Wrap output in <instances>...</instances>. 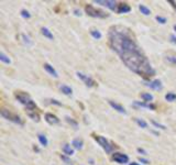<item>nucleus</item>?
<instances>
[{"mask_svg":"<svg viewBox=\"0 0 176 165\" xmlns=\"http://www.w3.org/2000/svg\"><path fill=\"white\" fill-rule=\"evenodd\" d=\"M72 145L75 147L76 150H82L83 147H84V142L81 139H74L72 142Z\"/></svg>","mask_w":176,"mask_h":165,"instance_id":"15","label":"nucleus"},{"mask_svg":"<svg viewBox=\"0 0 176 165\" xmlns=\"http://www.w3.org/2000/svg\"><path fill=\"white\" fill-rule=\"evenodd\" d=\"M74 13H75V16H79V17L82 16V12H81V10H78V9H75V10H74Z\"/></svg>","mask_w":176,"mask_h":165,"instance_id":"41","label":"nucleus"},{"mask_svg":"<svg viewBox=\"0 0 176 165\" xmlns=\"http://www.w3.org/2000/svg\"><path fill=\"white\" fill-rule=\"evenodd\" d=\"M21 17L24 19H30L31 18V14L29 13V11H26L25 9H22L21 10Z\"/></svg>","mask_w":176,"mask_h":165,"instance_id":"31","label":"nucleus"},{"mask_svg":"<svg viewBox=\"0 0 176 165\" xmlns=\"http://www.w3.org/2000/svg\"><path fill=\"white\" fill-rule=\"evenodd\" d=\"M131 11V7L129 6L126 2H121L118 5V9H117V12L118 13H127Z\"/></svg>","mask_w":176,"mask_h":165,"instance_id":"11","label":"nucleus"},{"mask_svg":"<svg viewBox=\"0 0 176 165\" xmlns=\"http://www.w3.org/2000/svg\"><path fill=\"white\" fill-rule=\"evenodd\" d=\"M139 161L141 162V163H143V164H149L150 163V161L146 159H143V158H139Z\"/></svg>","mask_w":176,"mask_h":165,"instance_id":"37","label":"nucleus"},{"mask_svg":"<svg viewBox=\"0 0 176 165\" xmlns=\"http://www.w3.org/2000/svg\"><path fill=\"white\" fill-rule=\"evenodd\" d=\"M151 122H152V124L155 127V128H157V129H162V130H165L166 129V127L164 126V124H162V123H158L157 121H155V120H151Z\"/></svg>","mask_w":176,"mask_h":165,"instance_id":"30","label":"nucleus"},{"mask_svg":"<svg viewBox=\"0 0 176 165\" xmlns=\"http://www.w3.org/2000/svg\"><path fill=\"white\" fill-rule=\"evenodd\" d=\"M66 165H72V164H66Z\"/></svg>","mask_w":176,"mask_h":165,"instance_id":"44","label":"nucleus"},{"mask_svg":"<svg viewBox=\"0 0 176 165\" xmlns=\"http://www.w3.org/2000/svg\"><path fill=\"white\" fill-rule=\"evenodd\" d=\"M93 138L95 139V141L100 145L105 151H106V153H111L113 150V147L111 145V143L109 142V141L105 138V136H102V135H98V134H95V133H93Z\"/></svg>","mask_w":176,"mask_h":165,"instance_id":"4","label":"nucleus"},{"mask_svg":"<svg viewBox=\"0 0 176 165\" xmlns=\"http://www.w3.org/2000/svg\"><path fill=\"white\" fill-rule=\"evenodd\" d=\"M95 3H98V5H101V6H106V0H95Z\"/></svg>","mask_w":176,"mask_h":165,"instance_id":"35","label":"nucleus"},{"mask_svg":"<svg viewBox=\"0 0 176 165\" xmlns=\"http://www.w3.org/2000/svg\"><path fill=\"white\" fill-rule=\"evenodd\" d=\"M173 28H174V30H175V32H176V24L174 25V26H173Z\"/></svg>","mask_w":176,"mask_h":165,"instance_id":"43","label":"nucleus"},{"mask_svg":"<svg viewBox=\"0 0 176 165\" xmlns=\"http://www.w3.org/2000/svg\"><path fill=\"white\" fill-rule=\"evenodd\" d=\"M139 10L141 11V13H143L144 16H150L151 14V10L146 6H144V5H140L139 6Z\"/></svg>","mask_w":176,"mask_h":165,"instance_id":"22","label":"nucleus"},{"mask_svg":"<svg viewBox=\"0 0 176 165\" xmlns=\"http://www.w3.org/2000/svg\"><path fill=\"white\" fill-rule=\"evenodd\" d=\"M60 89H61V92H63L64 95H67V96L73 94V89L67 85H61L60 86Z\"/></svg>","mask_w":176,"mask_h":165,"instance_id":"16","label":"nucleus"},{"mask_svg":"<svg viewBox=\"0 0 176 165\" xmlns=\"http://www.w3.org/2000/svg\"><path fill=\"white\" fill-rule=\"evenodd\" d=\"M145 85L148 86V87H150V88L153 89V90H162V88H163L162 81L158 80V79L152 80V81H150V83H146Z\"/></svg>","mask_w":176,"mask_h":165,"instance_id":"9","label":"nucleus"},{"mask_svg":"<svg viewBox=\"0 0 176 165\" xmlns=\"http://www.w3.org/2000/svg\"><path fill=\"white\" fill-rule=\"evenodd\" d=\"M134 121L137 122V124H138L139 127H141V128H143V129L148 128V123L145 122L143 119H140V118H134Z\"/></svg>","mask_w":176,"mask_h":165,"instance_id":"23","label":"nucleus"},{"mask_svg":"<svg viewBox=\"0 0 176 165\" xmlns=\"http://www.w3.org/2000/svg\"><path fill=\"white\" fill-rule=\"evenodd\" d=\"M76 75H77V77H78L79 79H82L83 81L86 84V86H88V87H93V86L96 85L95 80L93 79V78H90L88 75H85L84 73H81V72H77Z\"/></svg>","mask_w":176,"mask_h":165,"instance_id":"8","label":"nucleus"},{"mask_svg":"<svg viewBox=\"0 0 176 165\" xmlns=\"http://www.w3.org/2000/svg\"><path fill=\"white\" fill-rule=\"evenodd\" d=\"M43 67H44V69H45L47 73L50 74V75H52L53 77H55V78H57V77H58V74H57V72L55 71V68L53 67L52 65H50L49 63H44Z\"/></svg>","mask_w":176,"mask_h":165,"instance_id":"12","label":"nucleus"},{"mask_svg":"<svg viewBox=\"0 0 176 165\" xmlns=\"http://www.w3.org/2000/svg\"><path fill=\"white\" fill-rule=\"evenodd\" d=\"M60 158H61V159H62V161H64L66 164H70V163H72V162H70V160H69L67 156H65V155H60Z\"/></svg>","mask_w":176,"mask_h":165,"instance_id":"34","label":"nucleus"},{"mask_svg":"<svg viewBox=\"0 0 176 165\" xmlns=\"http://www.w3.org/2000/svg\"><path fill=\"white\" fill-rule=\"evenodd\" d=\"M85 11H86L88 16L94 17V18H106V17H108V13H106L102 10H99V9H96L91 5H86L85 6Z\"/></svg>","mask_w":176,"mask_h":165,"instance_id":"5","label":"nucleus"},{"mask_svg":"<svg viewBox=\"0 0 176 165\" xmlns=\"http://www.w3.org/2000/svg\"><path fill=\"white\" fill-rule=\"evenodd\" d=\"M41 32H42V34H43L44 37H47L49 40H54V35H53V33H52L47 28H42V29H41Z\"/></svg>","mask_w":176,"mask_h":165,"instance_id":"18","label":"nucleus"},{"mask_svg":"<svg viewBox=\"0 0 176 165\" xmlns=\"http://www.w3.org/2000/svg\"><path fill=\"white\" fill-rule=\"evenodd\" d=\"M117 2L116 1H112V0H106V7H108L110 10H112V11H117Z\"/></svg>","mask_w":176,"mask_h":165,"instance_id":"20","label":"nucleus"},{"mask_svg":"<svg viewBox=\"0 0 176 165\" xmlns=\"http://www.w3.org/2000/svg\"><path fill=\"white\" fill-rule=\"evenodd\" d=\"M141 98L144 100V103H151L154 97L150 92H143V94H141Z\"/></svg>","mask_w":176,"mask_h":165,"instance_id":"21","label":"nucleus"},{"mask_svg":"<svg viewBox=\"0 0 176 165\" xmlns=\"http://www.w3.org/2000/svg\"><path fill=\"white\" fill-rule=\"evenodd\" d=\"M165 99L167 101H170V103H173V101L176 100V94H174V92H167L165 95Z\"/></svg>","mask_w":176,"mask_h":165,"instance_id":"27","label":"nucleus"},{"mask_svg":"<svg viewBox=\"0 0 176 165\" xmlns=\"http://www.w3.org/2000/svg\"><path fill=\"white\" fill-rule=\"evenodd\" d=\"M133 105L134 106H138V107H142V108H148V109H155V106L152 104H148V103H144V101H133Z\"/></svg>","mask_w":176,"mask_h":165,"instance_id":"13","label":"nucleus"},{"mask_svg":"<svg viewBox=\"0 0 176 165\" xmlns=\"http://www.w3.org/2000/svg\"><path fill=\"white\" fill-rule=\"evenodd\" d=\"M120 57L129 69L144 78H149L155 74V71L151 66L150 62L148 61L146 56L141 52L140 49L126 55H122Z\"/></svg>","mask_w":176,"mask_h":165,"instance_id":"2","label":"nucleus"},{"mask_svg":"<svg viewBox=\"0 0 176 165\" xmlns=\"http://www.w3.org/2000/svg\"><path fill=\"white\" fill-rule=\"evenodd\" d=\"M112 160L119 164H127L129 162V156L123 153H113Z\"/></svg>","mask_w":176,"mask_h":165,"instance_id":"7","label":"nucleus"},{"mask_svg":"<svg viewBox=\"0 0 176 165\" xmlns=\"http://www.w3.org/2000/svg\"><path fill=\"white\" fill-rule=\"evenodd\" d=\"M63 152L67 155V156H72L73 154H74V149L73 147H70L69 144H64L63 145Z\"/></svg>","mask_w":176,"mask_h":165,"instance_id":"17","label":"nucleus"},{"mask_svg":"<svg viewBox=\"0 0 176 165\" xmlns=\"http://www.w3.org/2000/svg\"><path fill=\"white\" fill-rule=\"evenodd\" d=\"M170 40L173 44H176V35L175 34H171L170 35Z\"/></svg>","mask_w":176,"mask_h":165,"instance_id":"36","label":"nucleus"},{"mask_svg":"<svg viewBox=\"0 0 176 165\" xmlns=\"http://www.w3.org/2000/svg\"><path fill=\"white\" fill-rule=\"evenodd\" d=\"M90 34H91V37L96 39V40H100L101 37H102V34L100 33V31L99 30H91L90 31Z\"/></svg>","mask_w":176,"mask_h":165,"instance_id":"26","label":"nucleus"},{"mask_svg":"<svg viewBox=\"0 0 176 165\" xmlns=\"http://www.w3.org/2000/svg\"><path fill=\"white\" fill-rule=\"evenodd\" d=\"M38 139H39V141H40V143H41V145H42V147H47L49 141H47V138H46L45 135L42 134V133H39Z\"/></svg>","mask_w":176,"mask_h":165,"instance_id":"19","label":"nucleus"},{"mask_svg":"<svg viewBox=\"0 0 176 165\" xmlns=\"http://www.w3.org/2000/svg\"><path fill=\"white\" fill-rule=\"evenodd\" d=\"M21 37H22L23 43H24L25 45H28V46H31L32 44H33V42H32V40L30 39V37H29V35H26V34H24V33H23Z\"/></svg>","mask_w":176,"mask_h":165,"instance_id":"24","label":"nucleus"},{"mask_svg":"<svg viewBox=\"0 0 176 165\" xmlns=\"http://www.w3.org/2000/svg\"><path fill=\"white\" fill-rule=\"evenodd\" d=\"M167 2H169V3H171V5H172V7H173V8L176 10V1H173V0H167Z\"/></svg>","mask_w":176,"mask_h":165,"instance_id":"40","label":"nucleus"},{"mask_svg":"<svg viewBox=\"0 0 176 165\" xmlns=\"http://www.w3.org/2000/svg\"><path fill=\"white\" fill-rule=\"evenodd\" d=\"M50 101H51V104H53V105H56V106H62V104H61L60 101L55 100V99H51Z\"/></svg>","mask_w":176,"mask_h":165,"instance_id":"39","label":"nucleus"},{"mask_svg":"<svg viewBox=\"0 0 176 165\" xmlns=\"http://www.w3.org/2000/svg\"><path fill=\"white\" fill-rule=\"evenodd\" d=\"M0 113H1V116L3 117V118H6V119L10 120V121H12V122L18 123V124H23L22 119H21L18 115L12 113L10 110H7V109H5V108H1V110H0Z\"/></svg>","mask_w":176,"mask_h":165,"instance_id":"6","label":"nucleus"},{"mask_svg":"<svg viewBox=\"0 0 176 165\" xmlns=\"http://www.w3.org/2000/svg\"><path fill=\"white\" fill-rule=\"evenodd\" d=\"M65 120L67 121V122L70 124V126H73L74 128H77V126H78V123H77V121L76 120H74L73 118H70V117H68V116H66L65 117Z\"/></svg>","mask_w":176,"mask_h":165,"instance_id":"29","label":"nucleus"},{"mask_svg":"<svg viewBox=\"0 0 176 165\" xmlns=\"http://www.w3.org/2000/svg\"><path fill=\"white\" fill-rule=\"evenodd\" d=\"M14 96H16V98L19 100L21 104L24 105L28 110H30V111H35V109H37V105H35V103L32 100L31 98L29 97L28 94H25V92H16Z\"/></svg>","mask_w":176,"mask_h":165,"instance_id":"3","label":"nucleus"},{"mask_svg":"<svg viewBox=\"0 0 176 165\" xmlns=\"http://www.w3.org/2000/svg\"><path fill=\"white\" fill-rule=\"evenodd\" d=\"M109 105H110V106H111L114 110H117L118 112H120V113H123V115H126V113H127L125 107H122L121 105L117 104V103H113V101H109Z\"/></svg>","mask_w":176,"mask_h":165,"instance_id":"14","label":"nucleus"},{"mask_svg":"<svg viewBox=\"0 0 176 165\" xmlns=\"http://www.w3.org/2000/svg\"><path fill=\"white\" fill-rule=\"evenodd\" d=\"M28 116L30 117L32 120L37 121V122L40 121V116H39L38 113H35V111H29V112H28Z\"/></svg>","mask_w":176,"mask_h":165,"instance_id":"28","label":"nucleus"},{"mask_svg":"<svg viewBox=\"0 0 176 165\" xmlns=\"http://www.w3.org/2000/svg\"><path fill=\"white\" fill-rule=\"evenodd\" d=\"M166 60L170 62V63H172V64H175L176 65V57L175 56H167Z\"/></svg>","mask_w":176,"mask_h":165,"instance_id":"33","label":"nucleus"},{"mask_svg":"<svg viewBox=\"0 0 176 165\" xmlns=\"http://www.w3.org/2000/svg\"><path fill=\"white\" fill-rule=\"evenodd\" d=\"M0 61L2 62V63H5V64H10L11 63V60L3 52H0Z\"/></svg>","mask_w":176,"mask_h":165,"instance_id":"25","label":"nucleus"},{"mask_svg":"<svg viewBox=\"0 0 176 165\" xmlns=\"http://www.w3.org/2000/svg\"><path fill=\"white\" fill-rule=\"evenodd\" d=\"M109 44L111 49L119 54V56L140 49L137 42L127 31H123V29L119 30L118 28H112L109 32Z\"/></svg>","mask_w":176,"mask_h":165,"instance_id":"1","label":"nucleus"},{"mask_svg":"<svg viewBox=\"0 0 176 165\" xmlns=\"http://www.w3.org/2000/svg\"><path fill=\"white\" fill-rule=\"evenodd\" d=\"M45 120H46V122L50 123V124H57V123H60V119L55 115L50 113V112L45 113Z\"/></svg>","mask_w":176,"mask_h":165,"instance_id":"10","label":"nucleus"},{"mask_svg":"<svg viewBox=\"0 0 176 165\" xmlns=\"http://www.w3.org/2000/svg\"><path fill=\"white\" fill-rule=\"evenodd\" d=\"M129 165H140L139 163H137V162H132V163H130Z\"/></svg>","mask_w":176,"mask_h":165,"instance_id":"42","label":"nucleus"},{"mask_svg":"<svg viewBox=\"0 0 176 165\" xmlns=\"http://www.w3.org/2000/svg\"><path fill=\"white\" fill-rule=\"evenodd\" d=\"M137 151H138V153H141V154H143V155H146V154H148V152H146L145 150H143V149H141V147H138Z\"/></svg>","mask_w":176,"mask_h":165,"instance_id":"38","label":"nucleus"},{"mask_svg":"<svg viewBox=\"0 0 176 165\" xmlns=\"http://www.w3.org/2000/svg\"><path fill=\"white\" fill-rule=\"evenodd\" d=\"M155 19H156L157 22H160L161 24H165V23L167 22L166 18H164V17H161V16H156V17H155Z\"/></svg>","mask_w":176,"mask_h":165,"instance_id":"32","label":"nucleus"}]
</instances>
